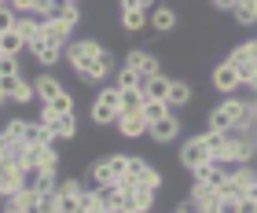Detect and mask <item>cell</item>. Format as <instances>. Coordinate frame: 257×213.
I'll use <instances>...</instances> for the list:
<instances>
[{
	"mask_svg": "<svg viewBox=\"0 0 257 213\" xmlns=\"http://www.w3.org/2000/svg\"><path fill=\"white\" fill-rule=\"evenodd\" d=\"M228 63H231V66H235V70H239V74H242V85H246V81H250V77L257 74V63H253V52H250V41H246V44H239V48H235V52H231V55H228Z\"/></svg>",
	"mask_w": 257,
	"mask_h": 213,
	"instance_id": "obj_12",
	"label": "cell"
},
{
	"mask_svg": "<svg viewBox=\"0 0 257 213\" xmlns=\"http://www.w3.org/2000/svg\"><path fill=\"white\" fill-rule=\"evenodd\" d=\"M144 169H147V162H144V158H128V169H125V176H128V180H136V184H140V176H144Z\"/></svg>",
	"mask_w": 257,
	"mask_h": 213,
	"instance_id": "obj_34",
	"label": "cell"
},
{
	"mask_svg": "<svg viewBox=\"0 0 257 213\" xmlns=\"http://www.w3.org/2000/svg\"><path fill=\"white\" fill-rule=\"evenodd\" d=\"M0 59H4V52H0Z\"/></svg>",
	"mask_w": 257,
	"mask_h": 213,
	"instance_id": "obj_50",
	"label": "cell"
},
{
	"mask_svg": "<svg viewBox=\"0 0 257 213\" xmlns=\"http://www.w3.org/2000/svg\"><path fill=\"white\" fill-rule=\"evenodd\" d=\"M8 74H19V55H4L0 59V77H8Z\"/></svg>",
	"mask_w": 257,
	"mask_h": 213,
	"instance_id": "obj_36",
	"label": "cell"
},
{
	"mask_svg": "<svg viewBox=\"0 0 257 213\" xmlns=\"http://www.w3.org/2000/svg\"><path fill=\"white\" fill-rule=\"evenodd\" d=\"M147 136L155 140V144H173V140L180 136V118L169 114V118H162V122H151L147 125Z\"/></svg>",
	"mask_w": 257,
	"mask_h": 213,
	"instance_id": "obj_8",
	"label": "cell"
},
{
	"mask_svg": "<svg viewBox=\"0 0 257 213\" xmlns=\"http://www.w3.org/2000/svg\"><path fill=\"white\" fill-rule=\"evenodd\" d=\"M177 11H173L169 4H158V8H151L147 11V26L151 30H155V33H173V30H177Z\"/></svg>",
	"mask_w": 257,
	"mask_h": 213,
	"instance_id": "obj_9",
	"label": "cell"
},
{
	"mask_svg": "<svg viewBox=\"0 0 257 213\" xmlns=\"http://www.w3.org/2000/svg\"><path fill=\"white\" fill-rule=\"evenodd\" d=\"M209 4H213L217 11H231V8H235V4H239V0H209Z\"/></svg>",
	"mask_w": 257,
	"mask_h": 213,
	"instance_id": "obj_40",
	"label": "cell"
},
{
	"mask_svg": "<svg viewBox=\"0 0 257 213\" xmlns=\"http://www.w3.org/2000/svg\"><path fill=\"white\" fill-rule=\"evenodd\" d=\"M246 195H250V198H257V180H253V184L246 187Z\"/></svg>",
	"mask_w": 257,
	"mask_h": 213,
	"instance_id": "obj_44",
	"label": "cell"
},
{
	"mask_svg": "<svg viewBox=\"0 0 257 213\" xmlns=\"http://www.w3.org/2000/svg\"><path fill=\"white\" fill-rule=\"evenodd\" d=\"M4 213H19V209H4Z\"/></svg>",
	"mask_w": 257,
	"mask_h": 213,
	"instance_id": "obj_48",
	"label": "cell"
},
{
	"mask_svg": "<svg viewBox=\"0 0 257 213\" xmlns=\"http://www.w3.org/2000/svg\"><path fill=\"white\" fill-rule=\"evenodd\" d=\"M125 169H128V155H110L103 162H92L85 180H92V187H107V184H118Z\"/></svg>",
	"mask_w": 257,
	"mask_h": 213,
	"instance_id": "obj_3",
	"label": "cell"
},
{
	"mask_svg": "<svg viewBox=\"0 0 257 213\" xmlns=\"http://www.w3.org/2000/svg\"><path fill=\"white\" fill-rule=\"evenodd\" d=\"M52 4L55 0H30V15H37V19H44L52 11Z\"/></svg>",
	"mask_w": 257,
	"mask_h": 213,
	"instance_id": "obj_37",
	"label": "cell"
},
{
	"mask_svg": "<svg viewBox=\"0 0 257 213\" xmlns=\"http://www.w3.org/2000/svg\"><path fill=\"white\" fill-rule=\"evenodd\" d=\"M15 30H19V37L26 41V48L41 41V19H37V15H19V19H15Z\"/></svg>",
	"mask_w": 257,
	"mask_h": 213,
	"instance_id": "obj_18",
	"label": "cell"
},
{
	"mask_svg": "<svg viewBox=\"0 0 257 213\" xmlns=\"http://www.w3.org/2000/svg\"><path fill=\"white\" fill-rule=\"evenodd\" d=\"M103 213H125V209H118V206H107V209H103Z\"/></svg>",
	"mask_w": 257,
	"mask_h": 213,
	"instance_id": "obj_45",
	"label": "cell"
},
{
	"mask_svg": "<svg viewBox=\"0 0 257 213\" xmlns=\"http://www.w3.org/2000/svg\"><path fill=\"white\" fill-rule=\"evenodd\" d=\"M8 209H19V213H37L41 209V195H37V187H22L19 195H11L8 198Z\"/></svg>",
	"mask_w": 257,
	"mask_h": 213,
	"instance_id": "obj_15",
	"label": "cell"
},
{
	"mask_svg": "<svg viewBox=\"0 0 257 213\" xmlns=\"http://www.w3.org/2000/svg\"><path fill=\"white\" fill-rule=\"evenodd\" d=\"M4 4L15 11V15H30V0H4Z\"/></svg>",
	"mask_w": 257,
	"mask_h": 213,
	"instance_id": "obj_39",
	"label": "cell"
},
{
	"mask_svg": "<svg viewBox=\"0 0 257 213\" xmlns=\"http://www.w3.org/2000/svg\"><path fill=\"white\" fill-rule=\"evenodd\" d=\"M121 66H128V70H136V74H144V77H151V74H158V59L151 55V52H128L125 55V63Z\"/></svg>",
	"mask_w": 257,
	"mask_h": 213,
	"instance_id": "obj_14",
	"label": "cell"
},
{
	"mask_svg": "<svg viewBox=\"0 0 257 213\" xmlns=\"http://www.w3.org/2000/svg\"><path fill=\"white\" fill-rule=\"evenodd\" d=\"M33 92H37L41 103H48L52 96L63 92V85H59V77H52V74H37V77H33Z\"/></svg>",
	"mask_w": 257,
	"mask_h": 213,
	"instance_id": "obj_20",
	"label": "cell"
},
{
	"mask_svg": "<svg viewBox=\"0 0 257 213\" xmlns=\"http://www.w3.org/2000/svg\"><path fill=\"white\" fill-rule=\"evenodd\" d=\"M231 213H257V198H250V195H242L235 206H231Z\"/></svg>",
	"mask_w": 257,
	"mask_h": 213,
	"instance_id": "obj_38",
	"label": "cell"
},
{
	"mask_svg": "<svg viewBox=\"0 0 257 213\" xmlns=\"http://www.w3.org/2000/svg\"><path fill=\"white\" fill-rule=\"evenodd\" d=\"M70 33H74V26L70 22H63V19H41V37L44 41H52V44H70Z\"/></svg>",
	"mask_w": 257,
	"mask_h": 213,
	"instance_id": "obj_11",
	"label": "cell"
},
{
	"mask_svg": "<svg viewBox=\"0 0 257 213\" xmlns=\"http://www.w3.org/2000/svg\"><path fill=\"white\" fill-rule=\"evenodd\" d=\"M202 213H224V209H220V206H209V209H202Z\"/></svg>",
	"mask_w": 257,
	"mask_h": 213,
	"instance_id": "obj_46",
	"label": "cell"
},
{
	"mask_svg": "<svg viewBox=\"0 0 257 213\" xmlns=\"http://www.w3.org/2000/svg\"><path fill=\"white\" fill-rule=\"evenodd\" d=\"M26 184H30V173L22 169L19 162H4V165H0V198L19 195Z\"/></svg>",
	"mask_w": 257,
	"mask_h": 213,
	"instance_id": "obj_5",
	"label": "cell"
},
{
	"mask_svg": "<svg viewBox=\"0 0 257 213\" xmlns=\"http://www.w3.org/2000/svg\"><path fill=\"white\" fill-rule=\"evenodd\" d=\"M41 111L44 114H55V118L74 114V96H70V92H59V96H52L48 103H41Z\"/></svg>",
	"mask_w": 257,
	"mask_h": 213,
	"instance_id": "obj_25",
	"label": "cell"
},
{
	"mask_svg": "<svg viewBox=\"0 0 257 213\" xmlns=\"http://www.w3.org/2000/svg\"><path fill=\"white\" fill-rule=\"evenodd\" d=\"M4 103H8V96H4V92H0V106H4Z\"/></svg>",
	"mask_w": 257,
	"mask_h": 213,
	"instance_id": "obj_47",
	"label": "cell"
},
{
	"mask_svg": "<svg viewBox=\"0 0 257 213\" xmlns=\"http://www.w3.org/2000/svg\"><path fill=\"white\" fill-rule=\"evenodd\" d=\"M231 15H235L239 26H253L257 22V0H239V4L231 8Z\"/></svg>",
	"mask_w": 257,
	"mask_h": 213,
	"instance_id": "obj_28",
	"label": "cell"
},
{
	"mask_svg": "<svg viewBox=\"0 0 257 213\" xmlns=\"http://www.w3.org/2000/svg\"><path fill=\"white\" fill-rule=\"evenodd\" d=\"M44 19H63V22H70V26H77L81 8H77V0H55V4H52V11H48Z\"/></svg>",
	"mask_w": 257,
	"mask_h": 213,
	"instance_id": "obj_21",
	"label": "cell"
},
{
	"mask_svg": "<svg viewBox=\"0 0 257 213\" xmlns=\"http://www.w3.org/2000/svg\"><path fill=\"white\" fill-rule=\"evenodd\" d=\"M140 85H144V74H136V70H128V66L118 70V88H140Z\"/></svg>",
	"mask_w": 257,
	"mask_h": 213,
	"instance_id": "obj_32",
	"label": "cell"
},
{
	"mask_svg": "<svg viewBox=\"0 0 257 213\" xmlns=\"http://www.w3.org/2000/svg\"><path fill=\"white\" fill-rule=\"evenodd\" d=\"M15 19H19V15H15V11H11L8 4H4V8H0V33H8V30H15Z\"/></svg>",
	"mask_w": 257,
	"mask_h": 213,
	"instance_id": "obj_35",
	"label": "cell"
},
{
	"mask_svg": "<svg viewBox=\"0 0 257 213\" xmlns=\"http://www.w3.org/2000/svg\"><path fill=\"white\" fill-rule=\"evenodd\" d=\"M118 129H121V136H147V118L140 114V111H121L118 118Z\"/></svg>",
	"mask_w": 257,
	"mask_h": 213,
	"instance_id": "obj_16",
	"label": "cell"
},
{
	"mask_svg": "<svg viewBox=\"0 0 257 213\" xmlns=\"http://www.w3.org/2000/svg\"><path fill=\"white\" fill-rule=\"evenodd\" d=\"M0 8H4V0H0Z\"/></svg>",
	"mask_w": 257,
	"mask_h": 213,
	"instance_id": "obj_49",
	"label": "cell"
},
{
	"mask_svg": "<svg viewBox=\"0 0 257 213\" xmlns=\"http://www.w3.org/2000/svg\"><path fill=\"white\" fill-rule=\"evenodd\" d=\"M166 103L173 106V111L188 106V103H191V85H188V81H173V85H169V96H166Z\"/></svg>",
	"mask_w": 257,
	"mask_h": 213,
	"instance_id": "obj_26",
	"label": "cell"
},
{
	"mask_svg": "<svg viewBox=\"0 0 257 213\" xmlns=\"http://www.w3.org/2000/svg\"><path fill=\"white\" fill-rule=\"evenodd\" d=\"M209 81H213V88L224 92V96H231V92L242 88V74L228 63V59H224V63H217V70H213V77H209Z\"/></svg>",
	"mask_w": 257,
	"mask_h": 213,
	"instance_id": "obj_7",
	"label": "cell"
},
{
	"mask_svg": "<svg viewBox=\"0 0 257 213\" xmlns=\"http://www.w3.org/2000/svg\"><path fill=\"white\" fill-rule=\"evenodd\" d=\"M63 59H66V66H74V74L85 81V85H103V81H107V74L114 70L110 52L103 48L99 41H92V37L70 41L66 52H63Z\"/></svg>",
	"mask_w": 257,
	"mask_h": 213,
	"instance_id": "obj_1",
	"label": "cell"
},
{
	"mask_svg": "<svg viewBox=\"0 0 257 213\" xmlns=\"http://www.w3.org/2000/svg\"><path fill=\"white\" fill-rule=\"evenodd\" d=\"M22 151H26V144H22V140H15V136L4 129V133H0V158H4V162H19Z\"/></svg>",
	"mask_w": 257,
	"mask_h": 213,
	"instance_id": "obj_23",
	"label": "cell"
},
{
	"mask_svg": "<svg viewBox=\"0 0 257 213\" xmlns=\"http://www.w3.org/2000/svg\"><path fill=\"white\" fill-rule=\"evenodd\" d=\"M209 129H213V133H228V129H253V122H250V103L228 96L224 103H217L213 111H209Z\"/></svg>",
	"mask_w": 257,
	"mask_h": 213,
	"instance_id": "obj_2",
	"label": "cell"
},
{
	"mask_svg": "<svg viewBox=\"0 0 257 213\" xmlns=\"http://www.w3.org/2000/svg\"><path fill=\"white\" fill-rule=\"evenodd\" d=\"M209 158H213V155H209V147H206V140H202V136H191L188 144L180 147V165H184L188 173L198 169V165H206Z\"/></svg>",
	"mask_w": 257,
	"mask_h": 213,
	"instance_id": "obj_6",
	"label": "cell"
},
{
	"mask_svg": "<svg viewBox=\"0 0 257 213\" xmlns=\"http://www.w3.org/2000/svg\"><path fill=\"white\" fill-rule=\"evenodd\" d=\"M121 118V88L118 85H107L99 88V96L92 99V122L96 125H110Z\"/></svg>",
	"mask_w": 257,
	"mask_h": 213,
	"instance_id": "obj_4",
	"label": "cell"
},
{
	"mask_svg": "<svg viewBox=\"0 0 257 213\" xmlns=\"http://www.w3.org/2000/svg\"><path fill=\"white\" fill-rule=\"evenodd\" d=\"M22 48H26V41L19 37V30H8V33H0V52H4V55H19Z\"/></svg>",
	"mask_w": 257,
	"mask_h": 213,
	"instance_id": "obj_29",
	"label": "cell"
},
{
	"mask_svg": "<svg viewBox=\"0 0 257 213\" xmlns=\"http://www.w3.org/2000/svg\"><path fill=\"white\" fill-rule=\"evenodd\" d=\"M250 122H253V125H257V99H253V103H250Z\"/></svg>",
	"mask_w": 257,
	"mask_h": 213,
	"instance_id": "obj_43",
	"label": "cell"
},
{
	"mask_svg": "<svg viewBox=\"0 0 257 213\" xmlns=\"http://www.w3.org/2000/svg\"><path fill=\"white\" fill-rule=\"evenodd\" d=\"M173 213H198V209H195L191 202H180V206H177V209H173Z\"/></svg>",
	"mask_w": 257,
	"mask_h": 213,
	"instance_id": "obj_41",
	"label": "cell"
},
{
	"mask_svg": "<svg viewBox=\"0 0 257 213\" xmlns=\"http://www.w3.org/2000/svg\"><path fill=\"white\" fill-rule=\"evenodd\" d=\"M217 195H220V206H231V202H239V198H242V195H246V187H242V184L235 180V176H231V173H228V176H224V180H220V184H217Z\"/></svg>",
	"mask_w": 257,
	"mask_h": 213,
	"instance_id": "obj_19",
	"label": "cell"
},
{
	"mask_svg": "<svg viewBox=\"0 0 257 213\" xmlns=\"http://www.w3.org/2000/svg\"><path fill=\"white\" fill-rule=\"evenodd\" d=\"M147 26V8H121V30L125 33H140Z\"/></svg>",
	"mask_w": 257,
	"mask_h": 213,
	"instance_id": "obj_22",
	"label": "cell"
},
{
	"mask_svg": "<svg viewBox=\"0 0 257 213\" xmlns=\"http://www.w3.org/2000/svg\"><path fill=\"white\" fill-rule=\"evenodd\" d=\"M140 114L147 118V125L151 122H162V118H169V114H177L166 99H144V106H140Z\"/></svg>",
	"mask_w": 257,
	"mask_h": 213,
	"instance_id": "obj_24",
	"label": "cell"
},
{
	"mask_svg": "<svg viewBox=\"0 0 257 213\" xmlns=\"http://www.w3.org/2000/svg\"><path fill=\"white\" fill-rule=\"evenodd\" d=\"M169 85H173V77H166V74L158 70V74L144 77V85H140V92H144L147 99H166V96H169Z\"/></svg>",
	"mask_w": 257,
	"mask_h": 213,
	"instance_id": "obj_17",
	"label": "cell"
},
{
	"mask_svg": "<svg viewBox=\"0 0 257 213\" xmlns=\"http://www.w3.org/2000/svg\"><path fill=\"white\" fill-rule=\"evenodd\" d=\"M74 136H77V118H74V114L55 118V125H52V140H74Z\"/></svg>",
	"mask_w": 257,
	"mask_h": 213,
	"instance_id": "obj_27",
	"label": "cell"
},
{
	"mask_svg": "<svg viewBox=\"0 0 257 213\" xmlns=\"http://www.w3.org/2000/svg\"><path fill=\"white\" fill-rule=\"evenodd\" d=\"M162 180H166V176H162V173L155 169V165H147V169H144V176H140V184H144V187H151V191H162Z\"/></svg>",
	"mask_w": 257,
	"mask_h": 213,
	"instance_id": "obj_33",
	"label": "cell"
},
{
	"mask_svg": "<svg viewBox=\"0 0 257 213\" xmlns=\"http://www.w3.org/2000/svg\"><path fill=\"white\" fill-rule=\"evenodd\" d=\"M188 202L202 213L209 206H220V195H217V184H202V180H195L191 184V195H188Z\"/></svg>",
	"mask_w": 257,
	"mask_h": 213,
	"instance_id": "obj_10",
	"label": "cell"
},
{
	"mask_svg": "<svg viewBox=\"0 0 257 213\" xmlns=\"http://www.w3.org/2000/svg\"><path fill=\"white\" fill-rule=\"evenodd\" d=\"M30 52H33V59H37V63L41 66H55V63H59V59H63V44H52V41H37V44H30Z\"/></svg>",
	"mask_w": 257,
	"mask_h": 213,
	"instance_id": "obj_13",
	"label": "cell"
},
{
	"mask_svg": "<svg viewBox=\"0 0 257 213\" xmlns=\"http://www.w3.org/2000/svg\"><path fill=\"white\" fill-rule=\"evenodd\" d=\"M246 88H250V92H253V96H257V74H253V77L246 81Z\"/></svg>",
	"mask_w": 257,
	"mask_h": 213,
	"instance_id": "obj_42",
	"label": "cell"
},
{
	"mask_svg": "<svg viewBox=\"0 0 257 213\" xmlns=\"http://www.w3.org/2000/svg\"><path fill=\"white\" fill-rule=\"evenodd\" d=\"M144 92L140 88H121V111H140V106H144Z\"/></svg>",
	"mask_w": 257,
	"mask_h": 213,
	"instance_id": "obj_31",
	"label": "cell"
},
{
	"mask_svg": "<svg viewBox=\"0 0 257 213\" xmlns=\"http://www.w3.org/2000/svg\"><path fill=\"white\" fill-rule=\"evenodd\" d=\"M81 191H85V187H81V180H74V176H59V180H55V195L59 198H74Z\"/></svg>",
	"mask_w": 257,
	"mask_h": 213,
	"instance_id": "obj_30",
	"label": "cell"
}]
</instances>
